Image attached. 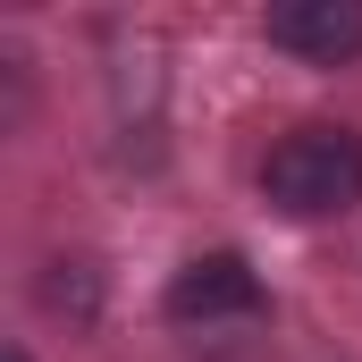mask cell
I'll use <instances>...</instances> for the list:
<instances>
[{
    "label": "cell",
    "mask_w": 362,
    "mask_h": 362,
    "mask_svg": "<svg viewBox=\"0 0 362 362\" xmlns=\"http://www.w3.org/2000/svg\"><path fill=\"white\" fill-rule=\"evenodd\" d=\"M169 320H236V312H262V278L245 270V253H202L169 278Z\"/></svg>",
    "instance_id": "cell-3"
},
{
    "label": "cell",
    "mask_w": 362,
    "mask_h": 362,
    "mask_svg": "<svg viewBox=\"0 0 362 362\" xmlns=\"http://www.w3.org/2000/svg\"><path fill=\"white\" fill-rule=\"evenodd\" d=\"M262 194L286 219H337V211H354L362 202V135L354 127H329V118L278 135L270 160H262Z\"/></svg>",
    "instance_id": "cell-1"
},
{
    "label": "cell",
    "mask_w": 362,
    "mask_h": 362,
    "mask_svg": "<svg viewBox=\"0 0 362 362\" xmlns=\"http://www.w3.org/2000/svg\"><path fill=\"white\" fill-rule=\"evenodd\" d=\"M270 42L295 51V59L346 68V59H362V0H278L270 8Z\"/></svg>",
    "instance_id": "cell-2"
},
{
    "label": "cell",
    "mask_w": 362,
    "mask_h": 362,
    "mask_svg": "<svg viewBox=\"0 0 362 362\" xmlns=\"http://www.w3.org/2000/svg\"><path fill=\"white\" fill-rule=\"evenodd\" d=\"M8 362H25V346H8Z\"/></svg>",
    "instance_id": "cell-4"
}]
</instances>
